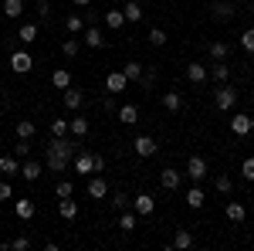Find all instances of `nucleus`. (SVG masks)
Wrapping results in <instances>:
<instances>
[{
  "instance_id": "c756f323",
  "label": "nucleus",
  "mask_w": 254,
  "mask_h": 251,
  "mask_svg": "<svg viewBox=\"0 0 254 251\" xmlns=\"http://www.w3.org/2000/svg\"><path fill=\"white\" fill-rule=\"evenodd\" d=\"M187 204H190L193 211H200V207H203V190H200V187H190V193H187Z\"/></svg>"
},
{
  "instance_id": "f257e3e1",
  "label": "nucleus",
  "mask_w": 254,
  "mask_h": 251,
  "mask_svg": "<svg viewBox=\"0 0 254 251\" xmlns=\"http://www.w3.org/2000/svg\"><path fill=\"white\" fill-rule=\"evenodd\" d=\"M75 143H68L64 136H51V146H48V167L61 173V170H68V163H71V156H75Z\"/></svg>"
},
{
  "instance_id": "20e7f679",
  "label": "nucleus",
  "mask_w": 254,
  "mask_h": 251,
  "mask_svg": "<svg viewBox=\"0 0 254 251\" xmlns=\"http://www.w3.org/2000/svg\"><path fill=\"white\" fill-rule=\"evenodd\" d=\"M187 176H190V180H203V176H207V160H203V156H190V160H187Z\"/></svg>"
},
{
  "instance_id": "3c124183",
  "label": "nucleus",
  "mask_w": 254,
  "mask_h": 251,
  "mask_svg": "<svg viewBox=\"0 0 254 251\" xmlns=\"http://www.w3.org/2000/svg\"><path fill=\"white\" fill-rule=\"evenodd\" d=\"M75 3H78V7H88V3H92V0H75Z\"/></svg>"
},
{
  "instance_id": "37998d69",
  "label": "nucleus",
  "mask_w": 254,
  "mask_h": 251,
  "mask_svg": "<svg viewBox=\"0 0 254 251\" xmlns=\"http://www.w3.org/2000/svg\"><path fill=\"white\" fill-rule=\"evenodd\" d=\"M71 190H75V187H71L68 180H61L58 187H55V193H58V200H61V197H71Z\"/></svg>"
},
{
  "instance_id": "8fccbe9b",
  "label": "nucleus",
  "mask_w": 254,
  "mask_h": 251,
  "mask_svg": "<svg viewBox=\"0 0 254 251\" xmlns=\"http://www.w3.org/2000/svg\"><path fill=\"white\" fill-rule=\"evenodd\" d=\"M102 170H105V156H95V170L92 173H102Z\"/></svg>"
},
{
  "instance_id": "6ab92c4d",
  "label": "nucleus",
  "mask_w": 254,
  "mask_h": 251,
  "mask_svg": "<svg viewBox=\"0 0 254 251\" xmlns=\"http://www.w3.org/2000/svg\"><path fill=\"white\" fill-rule=\"evenodd\" d=\"M58 211H61V217H64V221H71V217H75V214H78V204H75V200H71V197H61Z\"/></svg>"
},
{
  "instance_id": "c85d7f7f",
  "label": "nucleus",
  "mask_w": 254,
  "mask_h": 251,
  "mask_svg": "<svg viewBox=\"0 0 254 251\" xmlns=\"http://www.w3.org/2000/svg\"><path fill=\"white\" fill-rule=\"evenodd\" d=\"M173 248H193V234L190 231H176V238H173Z\"/></svg>"
},
{
  "instance_id": "7ed1b4c3",
  "label": "nucleus",
  "mask_w": 254,
  "mask_h": 251,
  "mask_svg": "<svg viewBox=\"0 0 254 251\" xmlns=\"http://www.w3.org/2000/svg\"><path fill=\"white\" fill-rule=\"evenodd\" d=\"M10 68H14L17 75H27V72L34 68V58H31L27 51H14V55H10Z\"/></svg>"
},
{
  "instance_id": "5701e85b",
  "label": "nucleus",
  "mask_w": 254,
  "mask_h": 251,
  "mask_svg": "<svg viewBox=\"0 0 254 251\" xmlns=\"http://www.w3.org/2000/svg\"><path fill=\"white\" fill-rule=\"evenodd\" d=\"M163 105H166V112H180L183 109V98L176 95V92H163Z\"/></svg>"
},
{
  "instance_id": "9d476101",
  "label": "nucleus",
  "mask_w": 254,
  "mask_h": 251,
  "mask_svg": "<svg viewBox=\"0 0 254 251\" xmlns=\"http://www.w3.org/2000/svg\"><path fill=\"white\" fill-rule=\"evenodd\" d=\"M64 105H68V109H81V105H85V92L68 85V88H64Z\"/></svg>"
},
{
  "instance_id": "79ce46f5",
  "label": "nucleus",
  "mask_w": 254,
  "mask_h": 251,
  "mask_svg": "<svg viewBox=\"0 0 254 251\" xmlns=\"http://www.w3.org/2000/svg\"><path fill=\"white\" fill-rule=\"evenodd\" d=\"M214 78L217 82H227V78H231V68H227V65H214Z\"/></svg>"
},
{
  "instance_id": "c9c22d12",
  "label": "nucleus",
  "mask_w": 254,
  "mask_h": 251,
  "mask_svg": "<svg viewBox=\"0 0 254 251\" xmlns=\"http://www.w3.org/2000/svg\"><path fill=\"white\" fill-rule=\"evenodd\" d=\"M61 51H64V58H75V55H78V41L68 38L64 44H61Z\"/></svg>"
},
{
  "instance_id": "9b49d317",
  "label": "nucleus",
  "mask_w": 254,
  "mask_h": 251,
  "mask_svg": "<svg viewBox=\"0 0 254 251\" xmlns=\"http://www.w3.org/2000/svg\"><path fill=\"white\" fill-rule=\"evenodd\" d=\"M180 180H183V173H176V170H163V173H159L163 190H176V187H180Z\"/></svg>"
},
{
  "instance_id": "bb28decb",
  "label": "nucleus",
  "mask_w": 254,
  "mask_h": 251,
  "mask_svg": "<svg viewBox=\"0 0 254 251\" xmlns=\"http://www.w3.org/2000/svg\"><path fill=\"white\" fill-rule=\"evenodd\" d=\"M105 24H109V31H119V27L126 24V14H122V10H109V14H105Z\"/></svg>"
},
{
  "instance_id": "4468645a",
  "label": "nucleus",
  "mask_w": 254,
  "mask_h": 251,
  "mask_svg": "<svg viewBox=\"0 0 254 251\" xmlns=\"http://www.w3.org/2000/svg\"><path fill=\"white\" fill-rule=\"evenodd\" d=\"M34 211H38V207H34V200H17V204H14V214H17L20 221H31Z\"/></svg>"
},
{
  "instance_id": "4be33fe9",
  "label": "nucleus",
  "mask_w": 254,
  "mask_h": 251,
  "mask_svg": "<svg viewBox=\"0 0 254 251\" xmlns=\"http://www.w3.org/2000/svg\"><path fill=\"white\" fill-rule=\"evenodd\" d=\"M122 14H126V20H132V24H139V20H142V7H139L136 0H129V3L122 7Z\"/></svg>"
},
{
  "instance_id": "f8f14e48",
  "label": "nucleus",
  "mask_w": 254,
  "mask_h": 251,
  "mask_svg": "<svg viewBox=\"0 0 254 251\" xmlns=\"http://www.w3.org/2000/svg\"><path fill=\"white\" fill-rule=\"evenodd\" d=\"M75 170H78V173H92V170H95V156L92 153H78L75 156Z\"/></svg>"
},
{
  "instance_id": "1a4fd4ad",
  "label": "nucleus",
  "mask_w": 254,
  "mask_h": 251,
  "mask_svg": "<svg viewBox=\"0 0 254 251\" xmlns=\"http://www.w3.org/2000/svg\"><path fill=\"white\" fill-rule=\"evenodd\" d=\"M38 31H41L38 24H34V20H27V24H20V27H17V38L24 41V44H34V41H38Z\"/></svg>"
},
{
  "instance_id": "cd10ccee",
  "label": "nucleus",
  "mask_w": 254,
  "mask_h": 251,
  "mask_svg": "<svg viewBox=\"0 0 254 251\" xmlns=\"http://www.w3.org/2000/svg\"><path fill=\"white\" fill-rule=\"evenodd\" d=\"M119 228L129 234V231H136V211H122V217H119Z\"/></svg>"
},
{
  "instance_id": "b1692460",
  "label": "nucleus",
  "mask_w": 254,
  "mask_h": 251,
  "mask_svg": "<svg viewBox=\"0 0 254 251\" xmlns=\"http://www.w3.org/2000/svg\"><path fill=\"white\" fill-rule=\"evenodd\" d=\"M68 133H71V136H78V139H81V136H88V119H71V122H68Z\"/></svg>"
},
{
  "instance_id": "09e8293b",
  "label": "nucleus",
  "mask_w": 254,
  "mask_h": 251,
  "mask_svg": "<svg viewBox=\"0 0 254 251\" xmlns=\"http://www.w3.org/2000/svg\"><path fill=\"white\" fill-rule=\"evenodd\" d=\"M14 190H10V183H0V200H10Z\"/></svg>"
},
{
  "instance_id": "ddd939ff",
  "label": "nucleus",
  "mask_w": 254,
  "mask_h": 251,
  "mask_svg": "<svg viewBox=\"0 0 254 251\" xmlns=\"http://www.w3.org/2000/svg\"><path fill=\"white\" fill-rule=\"evenodd\" d=\"M126 82H129V78L122 75V72H109V78H105V88H109V92H122V88H126Z\"/></svg>"
},
{
  "instance_id": "423d86ee",
  "label": "nucleus",
  "mask_w": 254,
  "mask_h": 251,
  "mask_svg": "<svg viewBox=\"0 0 254 251\" xmlns=\"http://www.w3.org/2000/svg\"><path fill=\"white\" fill-rule=\"evenodd\" d=\"M251 129H254V119L251 116H244V112H241V116L231 119V133H234V136H248Z\"/></svg>"
},
{
  "instance_id": "72a5a7b5",
  "label": "nucleus",
  "mask_w": 254,
  "mask_h": 251,
  "mask_svg": "<svg viewBox=\"0 0 254 251\" xmlns=\"http://www.w3.org/2000/svg\"><path fill=\"white\" fill-rule=\"evenodd\" d=\"M51 136H68V119H51Z\"/></svg>"
},
{
  "instance_id": "a878e982",
  "label": "nucleus",
  "mask_w": 254,
  "mask_h": 251,
  "mask_svg": "<svg viewBox=\"0 0 254 251\" xmlns=\"http://www.w3.org/2000/svg\"><path fill=\"white\" fill-rule=\"evenodd\" d=\"M0 173H20V167H17V156H0Z\"/></svg>"
},
{
  "instance_id": "f03ea898",
  "label": "nucleus",
  "mask_w": 254,
  "mask_h": 251,
  "mask_svg": "<svg viewBox=\"0 0 254 251\" xmlns=\"http://www.w3.org/2000/svg\"><path fill=\"white\" fill-rule=\"evenodd\" d=\"M214 102H217V109H220V112H231V109H234V102H237V88H231V85L217 88Z\"/></svg>"
},
{
  "instance_id": "4c0bfd02",
  "label": "nucleus",
  "mask_w": 254,
  "mask_h": 251,
  "mask_svg": "<svg viewBox=\"0 0 254 251\" xmlns=\"http://www.w3.org/2000/svg\"><path fill=\"white\" fill-rule=\"evenodd\" d=\"M122 75H126V78H139V75H142V65H136V61H129V65L122 68Z\"/></svg>"
},
{
  "instance_id": "f3484780",
  "label": "nucleus",
  "mask_w": 254,
  "mask_h": 251,
  "mask_svg": "<svg viewBox=\"0 0 254 251\" xmlns=\"http://www.w3.org/2000/svg\"><path fill=\"white\" fill-rule=\"evenodd\" d=\"M20 176H24L27 183H34V180L41 176V163H34V160H27V163L20 167Z\"/></svg>"
},
{
  "instance_id": "de8ad7c7",
  "label": "nucleus",
  "mask_w": 254,
  "mask_h": 251,
  "mask_svg": "<svg viewBox=\"0 0 254 251\" xmlns=\"http://www.w3.org/2000/svg\"><path fill=\"white\" fill-rule=\"evenodd\" d=\"M27 143H31V139H20L17 146H14V156H27V150H31V146H27Z\"/></svg>"
},
{
  "instance_id": "a19ab883",
  "label": "nucleus",
  "mask_w": 254,
  "mask_h": 251,
  "mask_svg": "<svg viewBox=\"0 0 254 251\" xmlns=\"http://www.w3.org/2000/svg\"><path fill=\"white\" fill-rule=\"evenodd\" d=\"M34 10H38V20H48V14H51V3H48V0H38V7H34Z\"/></svg>"
},
{
  "instance_id": "58836bf2",
  "label": "nucleus",
  "mask_w": 254,
  "mask_h": 251,
  "mask_svg": "<svg viewBox=\"0 0 254 251\" xmlns=\"http://www.w3.org/2000/svg\"><path fill=\"white\" fill-rule=\"evenodd\" d=\"M214 187H217V193H231V176H217Z\"/></svg>"
},
{
  "instance_id": "e433bc0d",
  "label": "nucleus",
  "mask_w": 254,
  "mask_h": 251,
  "mask_svg": "<svg viewBox=\"0 0 254 251\" xmlns=\"http://www.w3.org/2000/svg\"><path fill=\"white\" fill-rule=\"evenodd\" d=\"M241 48H244V51H251V55H254V27H251V31H244V34H241Z\"/></svg>"
},
{
  "instance_id": "f704fd0d",
  "label": "nucleus",
  "mask_w": 254,
  "mask_h": 251,
  "mask_svg": "<svg viewBox=\"0 0 254 251\" xmlns=\"http://www.w3.org/2000/svg\"><path fill=\"white\" fill-rule=\"evenodd\" d=\"M231 14H234V7H231V3H214V17L227 20V17H231Z\"/></svg>"
},
{
  "instance_id": "473e14b6",
  "label": "nucleus",
  "mask_w": 254,
  "mask_h": 251,
  "mask_svg": "<svg viewBox=\"0 0 254 251\" xmlns=\"http://www.w3.org/2000/svg\"><path fill=\"white\" fill-rule=\"evenodd\" d=\"M149 44H153V48H163V44H166V31H163V27H153V31H149Z\"/></svg>"
},
{
  "instance_id": "7c9ffc66",
  "label": "nucleus",
  "mask_w": 254,
  "mask_h": 251,
  "mask_svg": "<svg viewBox=\"0 0 254 251\" xmlns=\"http://www.w3.org/2000/svg\"><path fill=\"white\" fill-rule=\"evenodd\" d=\"M51 85H55V88H68V85H71V75H68L64 68H58V72L51 75Z\"/></svg>"
},
{
  "instance_id": "6e6552de",
  "label": "nucleus",
  "mask_w": 254,
  "mask_h": 251,
  "mask_svg": "<svg viewBox=\"0 0 254 251\" xmlns=\"http://www.w3.org/2000/svg\"><path fill=\"white\" fill-rule=\"evenodd\" d=\"M88 197H92V200H102V197H109V183H105L102 176H92V180H88Z\"/></svg>"
},
{
  "instance_id": "a18cd8bd",
  "label": "nucleus",
  "mask_w": 254,
  "mask_h": 251,
  "mask_svg": "<svg viewBox=\"0 0 254 251\" xmlns=\"http://www.w3.org/2000/svg\"><path fill=\"white\" fill-rule=\"evenodd\" d=\"M112 207H116V211H126V207H129V197H126V193H116V197H112Z\"/></svg>"
},
{
  "instance_id": "2eb2a0df",
  "label": "nucleus",
  "mask_w": 254,
  "mask_h": 251,
  "mask_svg": "<svg viewBox=\"0 0 254 251\" xmlns=\"http://www.w3.org/2000/svg\"><path fill=\"white\" fill-rule=\"evenodd\" d=\"M85 44L88 48H105V34L98 27H85Z\"/></svg>"
},
{
  "instance_id": "c03bdc74",
  "label": "nucleus",
  "mask_w": 254,
  "mask_h": 251,
  "mask_svg": "<svg viewBox=\"0 0 254 251\" xmlns=\"http://www.w3.org/2000/svg\"><path fill=\"white\" fill-rule=\"evenodd\" d=\"M241 173H244V180H254V156H248V160H244Z\"/></svg>"
},
{
  "instance_id": "39448f33",
  "label": "nucleus",
  "mask_w": 254,
  "mask_h": 251,
  "mask_svg": "<svg viewBox=\"0 0 254 251\" xmlns=\"http://www.w3.org/2000/svg\"><path fill=\"white\" fill-rule=\"evenodd\" d=\"M132 207H136V214H139V217H149V214L156 211V200H153L149 193H139L136 200H132Z\"/></svg>"
},
{
  "instance_id": "393cba45",
  "label": "nucleus",
  "mask_w": 254,
  "mask_h": 251,
  "mask_svg": "<svg viewBox=\"0 0 254 251\" xmlns=\"http://www.w3.org/2000/svg\"><path fill=\"white\" fill-rule=\"evenodd\" d=\"M244 217H248V211H244V204H227V221H234V224H241V221H244Z\"/></svg>"
},
{
  "instance_id": "412c9836",
  "label": "nucleus",
  "mask_w": 254,
  "mask_h": 251,
  "mask_svg": "<svg viewBox=\"0 0 254 251\" xmlns=\"http://www.w3.org/2000/svg\"><path fill=\"white\" fill-rule=\"evenodd\" d=\"M34 133H38V126L31 119H20L17 122V139H34Z\"/></svg>"
},
{
  "instance_id": "49530a36",
  "label": "nucleus",
  "mask_w": 254,
  "mask_h": 251,
  "mask_svg": "<svg viewBox=\"0 0 254 251\" xmlns=\"http://www.w3.org/2000/svg\"><path fill=\"white\" fill-rule=\"evenodd\" d=\"M10 248H14V251H27V248H31V241H27V238H14Z\"/></svg>"
},
{
  "instance_id": "ea45409f",
  "label": "nucleus",
  "mask_w": 254,
  "mask_h": 251,
  "mask_svg": "<svg viewBox=\"0 0 254 251\" xmlns=\"http://www.w3.org/2000/svg\"><path fill=\"white\" fill-rule=\"evenodd\" d=\"M64 27H68L71 34H78V31H81V17H78V14H71V17L64 20Z\"/></svg>"
},
{
  "instance_id": "0eeeda50",
  "label": "nucleus",
  "mask_w": 254,
  "mask_h": 251,
  "mask_svg": "<svg viewBox=\"0 0 254 251\" xmlns=\"http://www.w3.org/2000/svg\"><path fill=\"white\" fill-rule=\"evenodd\" d=\"M132 146H136V156H153L156 153V139H153V136H136Z\"/></svg>"
},
{
  "instance_id": "aec40b11",
  "label": "nucleus",
  "mask_w": 254,
  "mask_h": 251,
  "mask_svg": "<svg viewBox=\"0 0 254 251\" xmlns=\"http://www.w3.org/2000/svg\"><path fill=\"white\" fill-rule=\"evenodd\" d=\"M136 119H139V109H136V105H119V122L132 126Z\"/></svg>"
},
{
  "instance_id": "2f4dec72",
  "label": "nucleus",
  "mask_w": 254,
  "mask_h": 251,
  "mask_svg": "<svg viewBox=\"0 0 254 251\" xmlns=\"http://www.w3.org/2000/svg\"><path fill=\"white\" fill-rule=\"evenodd\" d=\"M210 55H214L217 61H224V58H227V55H231V48H227L224 41H214V44H210Z\"/></svg>"
},
{
  "instance_id": "a211bd4d",
  "label": "nucleus",
  "mask_w": 254,
  "mask_h": 251,
  "mask_svg": "<svg viewBox=\"0 0 254 251\" xmlns=\"http://www.w3.org/2000/svg\"><path fill=\"white\" fill-rule=\"evenodd\" d=\"M187 78H190L193 85H200V82H207V68L193 61V65H187Z\"/></svg>"
},
{
  "instance_id": "dca6fc26",
  "label": "nucleus",
  "mask_w": 254,
  "mask_h": 251,
  "mask_svg": "<svg viewBox=\"0 0 254 251\" xmlns=\"http://www.w3.org/2000/svg\"><path fill=\"white\" fill-rule=\"evenodd\" d=\"M20 14H24V0H3V17L17 20Z\"/></svg>"
}]
</instances>
